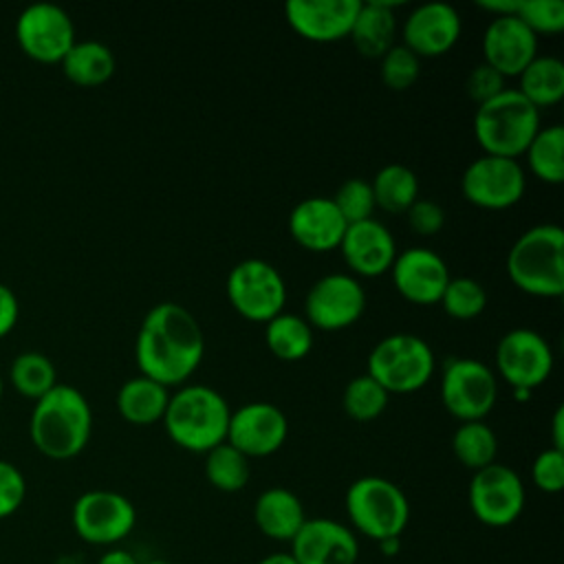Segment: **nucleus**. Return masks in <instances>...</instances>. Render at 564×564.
<instances>
[{
  "label": "nucleus",
  "mask_w": 564,
  "mask_h": 564,
  "mask_svg": "<svg viewBox=\"0 0 564 564\" xmlns=\"http://www.w3.org/2000/svg\"><path fill=\"white\" fill-rule=\"evenodd\" d=\"M203 352V330L185 306L161 302L145 313L134 341L141 375L167 388L178 386L198 368Z\"/></svg>",
  "instance_id": "nucleus-1"
},
{
  "label": "nucleus",
  "mask_w": 564,
  "mask_h": 564,
  "mask_svg": "<svg viewBox=\"0 0 564 564\" xmlns=\"http://www.w3.org/2000/svg\"><path fill=\"white\" fill-rule=\"evenodd\" d=\"M496 368L511 388L533 390L553 370V350L533 328H511L496 346Z\"/></svg>",
  "instance_id": "nucleus-15"
},
{
  "label": "nucleus",
  "mask_w": 564,
  "mask_h": 564,
  "mask_svg": "<svg viewBox=\"0 0 564 564\" xmlns=\"http://www.w3.org/2000/svg\"><path fill=\"white\" fill-rule=\"evenodd\" d=\"M231 408L212 386L192 383L170 394L163 425L167 436L187 452L205 454L227 441Z\"/></svg>",
  "instance_id": "nucleus-3"
},
{
  "label": "nucleus",
  "mask_w": 564,
  "mask_h": 564,
  "mask_svg": "<svg viewBox=\"0 0 564 564\" xmlns=\"http://www.w3.org/2000/svg\"><path fill=\"white\" fill-rule=\"evenodd\" d=\"M388 392L379 381H375L368 372L350 379L344 388V410L355 421L377 419L388 405Z\"/></svg>",
  "instance_id": "nucleus-35"
},
{
  "label": "nucleus",
  "mask_w": 564,
  "mask_h": 564,
  "mask_svg": "<svg viewBox=\"0 0 564 564\" xmlns=\"http://www.w3.org/2000/svg\"><path fill=\"white\" fill-rule=\"evenodd\" d=\"M97 564H141L128 549H119V546H112L108 549L99 560Z\"/></svg>",
  "instance_id": "nucleus-45"
},
{
  "label": "nucleus",
  "mask_w": 564,
  "mask_h": 564,
  "mask_svg": "<svg viewBox=\"0 0 564 564\" xmlns=\"http://www.w3.org/2000/svg\"><path fill=\"white\" fill-rule=\"evenodd\" d=\"M394 7L397 2L361 0L348 35L352 37L355 48L364 57H381L394 44V31H397V18L392 11Z\"/></svg>",
  "instance_id": "nucleus-25"
},
{
  "label": "nucleus",
  "mask_w": 564,
  "mask_h": 564,
  "mask_svg": "<svg viewBox=\"0 0 564 564\" xmlns=\"http://www.w3.org/2000/svg\"><path fill=\"white\" fill-rule=\"evenodd\" d=\"M524 498L522 478L516 469L502 463L476 469L467 489L471 513L478 522L494 529L513 524L524 509Z\"/></svg>",
  "instance_id": "nucleus-11"
},
{
  "label": "nucleus",
  "mask_w": 564,
  "mask_h": 564,
  "mask_svg": "<svg viewBox=\"0 0 564 564\" xmlns=\"http://www.w3.org/2000/svg\"><path fill=\"white\" fill-rule=\"evenodd\" d=\"M170 401L167 386L139 375L128 379L117 392L119 414L134 425H150L163 419Z\"/></svg>",
  "instance_id": "nucleus-26"
},
{
  "label": "nucleus",
  "mask_w": 564,
  "mask_h": 564,
  "mask_svg": "<svg viewBox=\"0 0 564 564\" xmlns=\"http://www.w3.org/2000/svg\"><path fill=\"white\" fill-rule=\"evenodd\" d=\"M531 172L544 183L564 181V128L560 123L546 126L533 134L524 150Z\"/></svg>",
  "instance_id": "nucleus-31"
},
{
  "label": "nucleus",
  "mask_w": 564,
  "mask_h": 564,
  "mask_svg": "<svg viewBox=\"0 0 564 564\" xmlns=\"http://www.w3.org/2000/svg\"><path fill=\"white\" fill-rule=\"evenodd\" d=\"M465 88H467V95L476 101V106H480L482 101L491 99L505 88V77L489 64L480 62L469 70L465 79Z\"/></svg>",
  "instance_id": "nucleus-42"
},
{
  "label": "nucleus",
  "mask_w": 564,
  "mask_h": 564,
  "mask_svg": "<svg viewBox=\"0 0 564 564\" xmlns=\"http://www.w3.org/2000/svg\"><path fill=\"white\" fill-rule=\"evenodd\" d=\"M2 392H4V381H2V375H0V399H2Z\"/></svg>",
  "instance_id": "nucleus-52"
},
{
  "label": "nucleus",
  "mask_w": 564,
  "mask_h": 564,
  "mask_svg": "<svg viewBox=\"0 0 564 564\" xmlns=\"http://www.w3.org/2000/svg\"><path fill=\"white\" fill-rule=\"evenodd\" d=\"M366 308V291L355 275L326 273L313 282L304 297V315L311 326L339 330L355 324Z\"/></svg>",
  "instance_id": "nucleus-13"
},
{
  "label": "nucleus",
  "mask_w": 564,
  "mask_h": 564,
  "mask_svg": "<svg viewBox=\"0 0 564 564\" xmlns=\"http://www.w3.org/2000/svg\"><path fill=\"white\" fill-rule=\"evenodd\" d=\"M26 498V478L9 460L0 458V520L13 516Z\"/></svg>",
  "instance_id": "nucleus-41"
},
{
  "label": "nucleus",
  "mask_w": 564,
  "mask_h": 564,
  "mask_svg": "<svg viewBox=\"0 0 564 564\" xmlns=\"http://www.w3.org/2000/svg\"><path fill=\"white\" fill-rule=\"evenodd\" d=\"M143 564H174V562H167V560H150V562H143Z\"/></svg>",
  "instance_id": "nucleus-51"
},
{
  "label": "nucleus",
  "mask_w": 564,
  "mask_h": 564,
  "mask_svg": "<svg viewBox=\"0 0 564 564\" xmlns=\"http://www.w3.org/2000/svg\"><path fill=\"white\" fill-rule=\"evenodd\" d=\"M524 170L516 159L482 154L474 159L463 176L460 189L465 198L478 207L502 209L518 203L524 194Z\"/></svg>",
  "instance_id": "nucleus-14"
},
{
  "label": "nucleus",
  "mask_w": 564,
  "mask_h": 564,
  "mask_svg": "<svg viewBox=\"0 0 564 564\" xmlns=\"http://www.w3.org/2000/svg\"><path fill=\"white\" fill-rule=\"evenodd\" d=\"M452 452L465 467L482 469L496 463V432L485 421H463L452 436Z\"/></svg>",
  "instance_id": "nucleus-33"
},
{
  "label": "nucleus",
  "mask_w": 564,
  "mask_h": 564,
  "mask_svg": "<svg viewBox=\"0 0 564 564\" xmlns=\"http://www.w3.org/2000/svg\"><path fill=\"white\" fill-rule=\"evenodd\" d=\"M438 302L447 315L456 319H471L482 313L487 304V291L478 280L469 275H456L447 280Z\"/></svg>",
  "instance_id": "nucleus-36"
},
{
  "label": "nucleus",
  "mask_w": 564,
  "mask_h": 564,
  "mask_svg": "<svg viewBox=\"0 0 564 564\" xmlns=\"http://www.w3.org/2000/svg\"><path fill=\"white\" fill-rule=\"evenodd\" d=\"M344 507L350 527L375 542L399 538L410 520L408 496L383 476L352 480L346 489Z\"/></svg>",
  "instance_id": "nucleus-6"
},
{
  "label": "nucleus",
  "mask_w": 564,
  "mask_h": 564,
  "mask_svg": "<svg viewBox=\"0 0 564 564\" xmlns=\"http://www.w3.org/2000/svg\"><path fill=\"white\" fill-rule=\"evenodd\" d=\"M410 227L421 236H434L445 225V209L432 198H416L405 209Z\"/></svg>",
  "instance_id": "nucleus-43"
},
{
  "label": "nucleus",
  "mask_w": 564,
  "mask_h": 564,
  "mask_svg": "<svg viewBox=\"0 0 564 564\" xmlns=\"http://www.w3.org/2000/svg\"><path fill=\"white\" fill-rule=\"evenodd\" d=\"M531 480L544 494L564 489V452L555 447L542 449L531 465Z\"/></svg>",
  "instance_id": "nucleus-40"
},
{
  "label": "nucleus",
  "mask_w": 564,
  "mask_h": 564,
  "mask_svg": "<svg viewBox=\"0 0 564 564\" xmlns=\"http://www.w3.org/2000/svg\"><path fill=\"white\" fill-rule=\"evenodd\" d=\"M20 51L40 64H59L75 40L70 15L53 2H35L20 11L15 20Z\"/></svg>",
  "instance_id": "nucleus-12"
},
{
  "label": "nucleus",
  "mask_w": 564,
  "mask_h": 564,
  "mask_svg": "<svg viewBox=\"0 0 564 564\" xmlns=\"http://www.w3.org/2000/svg\"><path fill=\"white\" fill-rule=\"evenodd\" d=\"M551 436H553V445H551V447L564 452V408H562V405H557L555 412H553Z\"/></svg>",
  "instance_id": "nucleus-46"
},
{
  "label": "nucleus",
  "mask_w": 564,
  "mask_h": 564,
  "mask_svg": "<svg viewBox=\"0 0 564 564\" xmlns=\"http://www.w3.org/2000/svg\"><path fill=\"white\" fill-rule=\"evenodd\" d=\"M392 282L397 291L414 304H436L445 291L449 269L445 260L425 247H410L397 253L392 267Z\"/></svg>",
  "instance_id": "nucleus-19"
},
{
  "label": "nucleus",
  "mask_w": 564,
  "mask_h": 564,
  "mask_svg": "<svg viewBox=\"0 0 564 564\" xmlns=\"http://www.w3.org/2000/svg\"><path fill=\"white\" fill-rule=\"evenodd\" d=\"M249 458L227 441L205 452V478L212 487L234 494L249 482Z\"/></svg>",
  "instance_id": "nucleus-34"
},
{
  "label": "nucleus",
  "mask_w": 564,
  "mask_h": 564,
  "mask_svg": "<svg viewBox=\"0 0 564 564\" xmlns=\"http://www.w3.org/2000/svg\"><path fill=\"white\" fill-rule=\"evenodd\" d=\"M379 544V549L386 553V555H394L397 551H399V546H401V540L399 538H390V540H381V542H377Z\"/></svg>",
  "instance_id": "nucleus-48"
},
{
  "label": "nucleus",
  "mask_w": 564,
  "mask_h": 564,
  "mask_svg": "<svg viewBox=\"0 0 564 564\" xmlns=\"http://www.w3.org/2000/svg\"><path fill=\"white\" fill-rule=\"evenodd\" d=\"M18 315H20V304L15 293L0 282V339L13 330V326L18 324Z\"/></svg>",
  "instance_id": "nucleus-44"
},
{
  "label": "nucleus",
  "mask_w": 564,
  "mask_h": 564,
  "mask_svg": "<svg viewBox=\"0 0 564 564\" xmlns=\"http://www.w3.org/2000/svg\"><path fill=\"white\" fill-rule=\"evenodd\" d=\"M518 90L540 110L564 95V62L555 55H535L518 75Z\"/></svg>",
  "instance_id": "nucleus-28"
},
{
  "label": "nucleus",
  "mask_w": 564,
  "mask_h": 564,
  "mask_svg": "<svg viewBox=\"0 0 564 564\" xmlns=\"http://www.w3.org/2000/svg\"><path fill=\"white\" fill-rule=\"evenodd\" d=\"M513 399H516V401H529V399H531V390H527V388H513Z\"/></svg>",
  "instance_id": "nucleus-49"
},
{
  "label": "nucleus",
  "mask_w": 564,
  "mask_h": 564,
  "mask_svg": "<svg viewBox=\"0 0 564 564\" xmlns=\"http://www.w3.org/2000/svg\"><path fill=\"white\" fill-rule=\"evenodd\" d=\"M55 564H79V562H77L75 557H66V555H64V557H59Z\"/></svg>",
  "instance_id": "nucleus-50"
},
{
  "label": "nucleus",
  "mask_w": 564,
  "mask_h": 564,
  "mask_svg": "<svg viewBox=\"0 0 564 564\" xmlns=\"http://www.w3.org/2000/svg\"><path fill=\"white\" fill-rule=\"evenodd\" d=\"M227 297L231 306L251 322H269L282 313L286 284L282 273L262 258H245L227 275Z\"/></svg>",
  "instance_id": "nucleus-8"
},
{
  "label": "nucleus",
  "mask_w": 564,
  "mask_h": 564,
  "mask_svg": "<svg viewBox=\"0 0 564 564\" xmlns=\"http://www.w3.org/2000/svg\"><path fill=\"white\" fill-rule=\"evenodd\" d=\"M511 282L531 295H560L564 291V231L542 223L522 231L507 253Z\"/></svg>",
  "instance_id": "nucleus-4"
},
{
  "label": "nucleus",
  "mask_w": 564,
  "mask_h": 564,
  "mask_svg": "<svg viewBox=\"0 0 564 564\" xmlns=\"http://www.w3.org/2000/svg\"><path fill=\"white\" fill-rule=\"evenodd\" d=\"M289 434L286 414L269 401H251L231 410L227 443L247 458L278 452Z\"/></svg>",
  "instance_id": "nucleus-16"
},
{
  "label": "nucleus",
  "mask_w": 564,
  "mask_h": 564,
  "mask_svg": "<svg viewBox=\"0 0 564 564\" xmlns=\"http://www.w3.org/2000/svg\"><path fill=\"white\" fill-rule=\"evenodd\" d=\"M430 344L414 333H392L375 344L368 355V375L388 394H405L423 388L434 372Z\"/></svg>",
  "instance_id": "nucleus-7"
},
{
  "label": "nucleus",
  "mask_w": 564,
  "mask_h": 564,
  "mask_svg": "<svg viewBox=\"0 0 564 564\" xmlns=\"http://www.w3.org/2000/svg\"><path fill=\"white\" fill-rule=\"evenodd\" d=\"M70 522L84 542L95 546H115L134 529L137 509L119 491L90 489L73 502Z\"/></svg>",
  "instance_id": "nucleus-9"
},
{
  "label": "nucleus",
  "mask_w": 564,
  "mask_h": 564,
  "mask_svg": "<svg viewBox=\"0 0 564 564\" xmlns=\"http://www.w3.org/2000/svg\"><path fill=\"white\" fill-rule=\"evenodd\" d=\"M482 55L502 77L520 75L538 55V35L513 13L494 15L482 33Z\"/></svg>",
  "instance_id": "nucleus-20"
},
{
  "label": "nucleus",
  "mask_w": 564,
  "mask_h": 564,
  "mask_svg": "<svg viewBox=\"0 0 564 564\" xmlns=\"http://www.w3.org/2000/svg\"><path fill=\"white\" fill-rule=\"evenodd\" d=\"M361 0H289L284 15L291 29L311 42H335L350 33Z\"/></svg>",
  "instance_id": "nucleus-21"
},
{
  "label": "nucleus",
  "mask_w": 564,
  "mask_h": 564,
  "mask_svg": "<svg viewBox=\"0 0 564 564\" xmlns=\"http://www.w3.org/2000/svg\"><path fill=\"white\" fill-rule=\"evenodd\" d=\"M93 432L88 399L68 383H57L35 401L29 434L40 454L51 460H68L84 452Z\"/></svg>",
  "instance_id": "nucleus-2"
},
{
  "label": "nucleus",
  "mask_w": 564,
  "mask_h": 564,
  "mask_svg": "<svg viewBox=\"0 0 564 564\" xmlns=\"http://www.w3.org/2000/svg\"><path fill=\"white\" fill-rule=\"evenodd\" d=\"M330 198L348 225L372 218V209L377 207L370 181L359 176L346 178Z\"/></svg>",
  "instance_id": "nucleus-37"
},
{
  "label": "nucleus",
  "mask_w": 564,
  "mask_h": 564,
  "mask_svg": "<svg viewBox=\"0 0 564 564\" xmlns=\"http://www.w3.org/2000/svg\"><path fill=\"white\" fill-rule=\"evenodd\" d=\"M346 264L359 275H381L397 258L392 234L375 218L350 223L339 242Z\"/></svg>",
  "instance_id": "nucleus-23"
},
{
  "label": "nucleus",
  "mask_w": 564,
  "mask_h": 564,
  "mask_svg": "<svg viewBox=\"0 0 564 564\" xmlns=\"http://www.w3.org/2000/svg\"><path fill=\"white\" fill-rule=\"evenodd\" d=\"M375 205L390 214H405L419 198V178L403 163L383 165L370 181Z\"/></svg>",
  "instance_id": "nucleus-30"
},
{
  "label": "nucleus",
  "mask_w": 564,
  "mask_h": 564,
  "mask_svg": "<svg viewBox=\"0 0 564 564\" xmlns=\"http://www.w3.org/2000/svg\"><path fill=\"white\" fill-rule=\"evenodd\" d=\"M264 341L282 361H297L313 348L311 324L295 313H278L264 324Z\"/></svg>",
  "instance_id": "nucleus-29"
},
{
  "label": "nucleus",
  "mask_w": 564,
  "mask_h": 564,
  "mask_svg": "<svg viewBox=\"0 0 564 564\" xmlns=\"http://www.w3.org/2000/svg\"><path fill=\"white\" fill-rule=\"evenodd\" d=\"M348 223L335 207L330 196L302 198L289 214V231L293 240L308 251H330L339 247Z\"/></svg>",
  "instance_id": "nucleus-22"
},
{
  "label": "nucleus",
  "mask_w": 564,
  "mask_h": 564,
  "mask_svg": "<svg viewBox=\"0 0 564 564\" xmlns=\"http://www.w3.org/2000/svg\"><path fill=\"white\" fill-rule=\"evenodd\" d=\"M9 381L18 394L37 401L57 386V372L53 361L44 352L24 350L13 357L9 368Z\"/></svg>",
  "instance_id": "nucleus-32"
},
{
  "label": "nucleus",
  "mask_w": 564,
  "mask_h": 564,
  "mask_svg": "<svg viewBox=\"0 0 564 564\" xmlns=\"http://www.w3.org/2000/svg\"><path fill=\"white\" fill-rule=\"evenodd\" d=\"M498 397L494 370L480 359L452 357L443 366L441 399L443 405L460 421H482Z\"/></svg>",
  "instance_id": "nucleus-10"
},
{
  "label": "nucleus",
  "mask_w": 564,
  "mask_h": 564,
  "mask_svg": "<svg viewBox=\"0 0 564 564\" xmlns=\"http://www.w3.org/2000/svg\"><path fill=\"white\" fill-rule=\"evenodd\" d=\"M513 15L522 20L535 35L560 33L564 29V2L562 0H516Z\"/></svg>",
  "instance_id": "nucleus-39"
},
{
  "label": "nucleus",
  "mask_w": 564,
  "mask_h": 564,
  "mask_svg": "<svg viewBox=\"0 0 564 564\" xmlns=\"http://www.w3.org/2000/svg\"><path fill=\"white\" fill-rule=\"evenodd\" d=\"M258 564H297V562L289 553H271L262 557Z\"/></svg>",
  "instance_id": "nucleus-47"
},
{
  "label": "nucleus",
  "mask_w": 564,
  "mask_h": 564,
  "mask_svg": "<svg viewBox=\"0 0 564 564\" xmlns=\"http://www.w3.org/2000/svg\"><path fill=\"white\" fill-rule=\"evenodd\" d=\"M62 73L75 86L93 88L108 82L115 73L112 51L97 40H82L70 46V51L59 62Z\"/></svg>",
  "instance_id": "nucleus-27"
},
{
  "label": "nucleus",
  "mask_w": 564,
  "mask_h": 564,
  "mask_svg": "<svg viewBox=\"0 0 564 564\" xmlns=\"http://www.w3.org/2000/svg\"><path fill=\"white\" fill-rule=\"evenodd\" d=\"M460 29V13L454 4L441 0L423 2L403 22V44L419 57H436L456 44Z\"/></svg>",
  "instance_id": "nucleus-18"
},
{
  "label": "nucleus",
  "mask_w": 564,
  "mask_h": 564,
  "mask_svg": "<svg viewBox=\"0 0 564 564\" xmlns=\"http://www.w3.org/2000/svg\"><path fill=\"white\" fill-rule=\"evenodd\" d=\"M289 555L297 564H357V533L330 518H306L289 542Z\"/></svg>",
  "instance_id": "nucleus-17"
},
{
  "label": "nucleus",
  "mask_w": 564,
  "mask_h": 564,
  "mask_svg": "<svg viewBox=\"0 0 564 564\" xmlns=\"http://www.w3.org/2000/svg\"><path fill=\"white\" fill-rule=\"evenodd\" d=\"M540 130V110L518 90L502 88L474 115V134L485 154L516 159Z\"/></svg>",
  "instance_id": "nucleus-5"
},
{
  "label": "nucleus",
  "mask_w": 564,
  "mask_h": 564,
  "mask_svg": "<svg viewBox=\"0 0 564 564\" xmlns=\"http://www.w3.org/2000/svg\"><path fill=\"white\" fill-rule=\"evenodd\" d=\"M304 520V505L291 489L269 487L253 502L256 527L275 542H291Z\"/></svg>",
  "instance_id": "nucleus-24"
},
{
  "label": "nucleus",
  "mask_w": 564,
  "mask_h": 564,
  "mask_svg": "<svg viewBox=\"0 0 564 564\" xmlns=\"http://www.w3.org/2000/svg\"><path fill=\"white\" fill-rule=\"evenodd\" d=\"M381 82L392 90L410 88L421 70V57L405 44H392L381 57Z\"/></svg>",
  "instance_id": "nucleus-38"
}]
</instances>
